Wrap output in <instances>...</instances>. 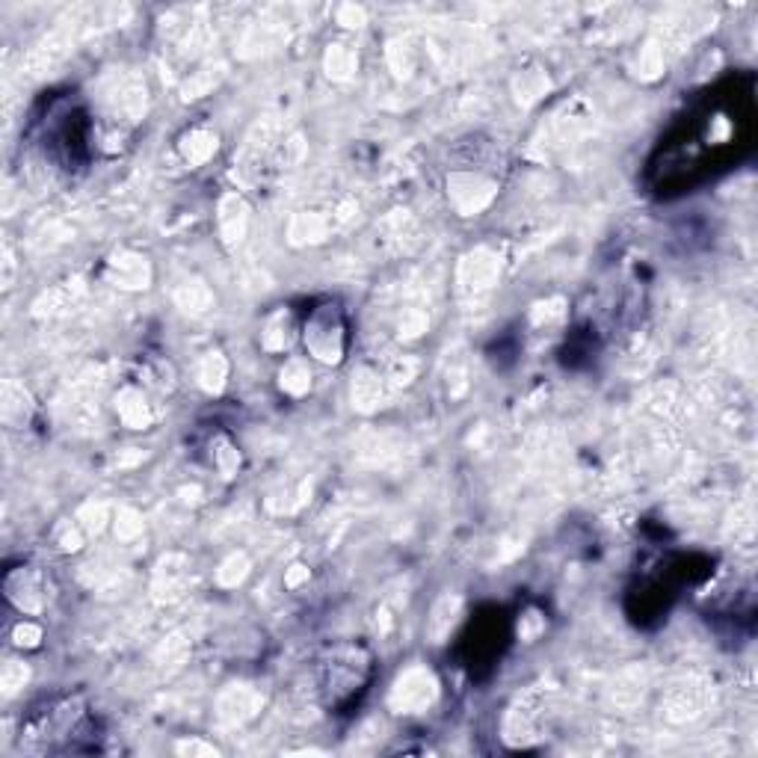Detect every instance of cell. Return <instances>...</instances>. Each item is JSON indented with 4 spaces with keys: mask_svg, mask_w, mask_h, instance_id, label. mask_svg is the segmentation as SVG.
<instances>
[{
    "mask_svg": "<svg viewBox=\"0 0 758 758\" xmlns=\"http://www.w3.org/2000/svg\"><path fill=\"white\" fill-rule=\"evenodd\" d=\"M433 699H436V682L424 670H409L406 676L397 679L391 690V708L400 714H418L430 708Z\"/></svg>",
    "mask_w": 758,
    "mask_h": 758,
    "instance_id": "1",
    "label": "cell"
},
{
    "mask_svg": "<svg viewBox=\"0 0 758 758\" xmlns=\"http://www.w3.org/2000/svg\"><path fill=\"white\" fill-rule=\"evenodd\" d=\"M305 341L317 359H323V362L341 359V326L329 314H314V320L305 329Z\"/></svg>",
    "mask_w": 758,
    "mask_h": 758,
    "instance_id": "2",
    "label": "cell"
},
{
    "mask_svg": "<svg viewBox=\"0 0 758 758\" xmlns=\"http://www.w3.org/2000/svg\"><path fill=\"white\" fill-rule=\"evenodd\" d=\"M362 679V664L356 661V652L353 649H341L335 658H332V664H329V690H332V696H341V693H347V690H353L356 684Z\"/></svg>",
    "mask_w": 758,
    "mask_h": 758,
    "instance_id": "3",
    "label": "cell"
},
{
    "mask_svg": "<svg viewBox=\"0 0 758 758\" xmlns=\"http://www.w3.org/2000/svg\"><path fill=\"white\" fill-rule=\"evenodd\" d=\"M178 753H205V756H217V750H214V747L199 744V741H193V744H178Z\"/></svg>",
    "mask_w": 758,
    "mask_h": 758,
    "instance_id": "4",
    "label": "cell"
}]
</instances>
